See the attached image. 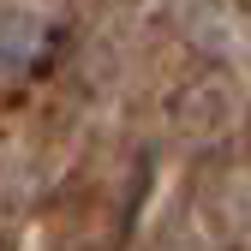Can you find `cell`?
<instances>
[{"instance_id":"6da1fadb","label":"cell","mask_w":251,"mask_h":251,"mask_svg":"<svg viewBox=\"0 0 251 251\" xmlns=\"http://www.w3.org/2000/svg\"><path fill=\"white\" fill-rule=\"evenodd\" d=\"M36 54V24L30 18H6L0 24V66H24Z\"/></svg>"}]
</instances>
